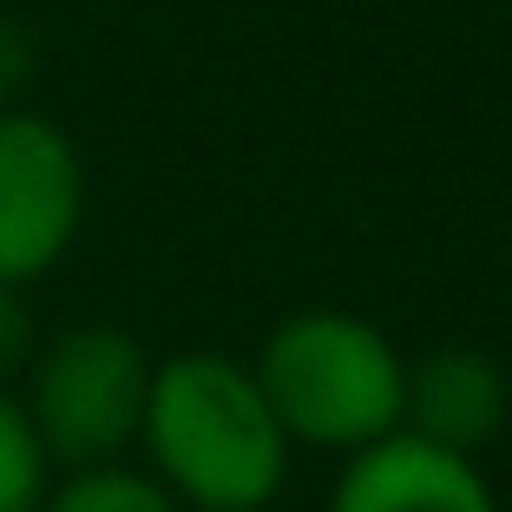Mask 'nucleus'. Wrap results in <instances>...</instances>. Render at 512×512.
Returning a JSON list of instances; mask_svg holds the SVG:
<instances>
[{"instance_id": "5", "label": "nucleus", "mask_w": 512, "mask_h": 512, "mask_svg": "<svg viewBox=\"0 0 512 512\" xmlns=\"http://www.w3.org/2000/svg\"><path fill=\"white\" fill-rule=\"evenodd\" d=\"M329 512H499L473 453H453L440 440L394 427L388 440L348 453Z\"/></svg>"}, {"instance_id": "4", "label": "nucleus", "mask_w": 512, "mask_h": 512, "mask_svg": "<svg viewBox=\"0 0 512 512\" xmlns=\"http://www.w3.org/2000/svg\"><path fill=\"white\" fill-rule=\"evenodd\" d=\"M86 224V158L60 119L0 106V289H33Z\"/></svg>"}, {"instance_id": "9", "label": "nucleus", "mask_w": 512, "mask_h": 512, "mask_svg": "<svg viewBox=\"0 0 512 512\" xmlns=\"http://www.w3.org/2000/svg\"><path fill=\"white\" fill-rule=\"evenodd\" d=\"M40 79V40L20 14H0V106H27Z\"/></svg>"}, {"instance_id": "8", "label": "nucleus", "mask_w": 512, "mask_h": 512, "mask_svg": "<svg viewBox=\"0 0 512 512\" xmlns=\"http://www.w3.org/2000/svg\"><path fill=\"white\" fill-rule=\"evenodd\" d=\"M46 493H53V453L40 447L20 394L0 388V512H40Z\"/></svg>"}, {"instance_id": "1", "label": "nucleus", "mask_w": 512, "mask_h": 512, "mask_svg": "<svg viewBox=\"0 0 512 512\" xmlns=\"http://www.w3.org/2000/svg\"><path fill=\"white\" fill-rule=\"evenodd\" d=\"M138 440L151 480L191 512H263L289 480V434L256 388V368L217 348L151 362Z\"/></svg>"}, {"instance_id": "3", "label": "nucleus", "mask_w": 512, "mask_h": 512, "mask_svg": "<svg viewBox=\"0 0 512 512\" xmlns=\"http://www.w3.org/2000/svg\"><path fill=\"white\" fill-rule=\"evenodd\" d=\"M151 394V355L138 348L132 329L112 322H79L60 329L53 342L33 348L27 362V407L40 447L53 453V467H106L138 440Z\"/></svg>"}, {"instance_id": "2", "label": "nucleus", "mask_w": 512, "mask_h": 512, "mask_svg": "<svg viewBox=\"0 0 512 512\" xmlns=\"http://www.w3.org/2000/svg\"><path fill=\"white\" fill-rule=\"evenodd\" d=\"M256 388L302 447L362 453L407 427V362L375 322L348 309H296L263 335Z\"/></svg>"}, {"instance_id": "7", "label": "nucleus", "mask_w": 512, "mask_h": 512, "mask_svg": "<svg viewBox=\"0 0 512 512\" xmlns=\"http://www.w3.org/2000/svg\"><path fill=\"white\" fill-rule=\"evenodd\" d=\"M40 512H184V506L151 473L106 460V467H73L66 480H53Z\"/></svg>"}, {"instance_id": "10", "label": "nucleus", "mask_w": 512, "mask_h": 512, "mask_svg": "<svg viewBox=\"0 0 512 512\" xmlns=\"http://www.w3.org/2000/svg\"><path fill=\"white\" fill-rule=\"evenodd\" d=\"M33 348H40V335H33V316H27V289H0V388L14 375H27Z\"/></svg>"}, {"instance_id": "6", "label": "nucleus", "mask_w": 512, "mask_h": 512, "mask_svg": "<svg viewBox=\"0 0 512 512\" xmlns=\"http://www.w3.org/2000/svg\"><path fill=\"white\" fill-rule=\"evenodd\" d=\"M407 427L453 453H473L506 427V375L480 348H440L407 368Z\"/></svg>"}]
</instances>
